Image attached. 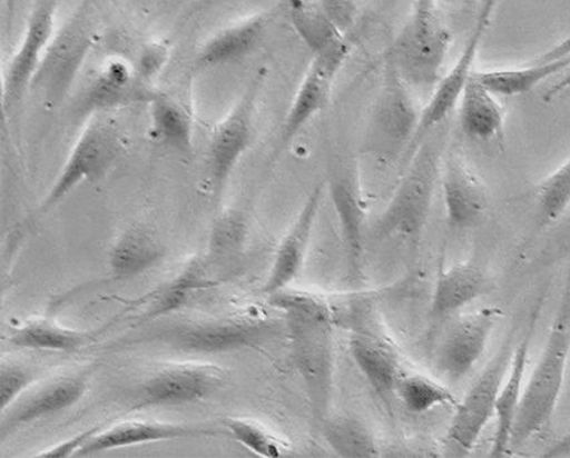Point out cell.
Masks as SVG:
<instances>
[{"instance_id":"obj_1","label":"cell","mask_w":570,"mask_h":458,"mask_svg":"<svg viewBox=\"0 0 570 458\" xmlns=\"http://www.w3.org/2000/svg\"><path fill=\"white\" fill-rule=\"evenodd\" d=\"M570 356V273L539 361L523 386L510 449L541 434L556 414Z\"/></svg>"},{"instance_id":"obj_2","label":"cell","mask_w":570,"mask_h":458,"mask_svg":"<svg viewBox=\"0 0 570 458\" xmlns=\"http://www.w3.org/2000/svg\"><path fill=\"white\" fill-rule=\"evenodd\" d=\"M439 128L425 136L414 149L401 185L380 215L376 225L379 237L411 241L422 238L442 176L443 136L438 132Z\"/></svg>"},{"instance_id":"obj_3","label":"cell","mask_w":570,"mask_h":458,"mask_svg":"<svg viewBox=\"0 0 570 458\" xmlns=\"http://www.w3.org/2000/svg\"><path fill=\"white\" fill-rule=\"evenodd\" d=\"M451 32L436 10H414L393 42L390 67L412 89L435 90L444 77Z\"/></svg>"},{"instance_id":"obj_4","label":"cell","mask_w":570,"mask_h":458,"mask_svg":"<svg viewBox=\"0 0 570 458\" xmlns=\"http://www.w3.org/2000/svg\"><path fill=\"white\" fill-rule=\"evenodd\" d=\"M94 117L78 136L60 175L39 206L38 216L60 205L82 182L105 178L119 160L124 147L119 126L114 120L105 119L104 114Z\"/></svg>"},{"instance_id":"obj_5","label":"cell","mask_w":570,"mask_h":458,"mask_svg":"<svg viewBox=\"0 0 570 458\" xmlns=\"http://www.w3.org/2000/svg\"><path fill=\"white\" fill-rule=\"evenodd\" d=\"M89 3L90 0H85L56 31L32 81L31 90L38 91L48 103L57 104L68 93L94 48L95 24Z\"/></svg>"},{"instance_id":"obj_6","label":"cell","mask_w":570,"mask_h":458,"mask_svg":"<svg viewBox=\"0 0 570 458\" xmlns=\"http://www.w3.org/2000/svg\"><path fill=\"white\" fill-rule=\"evenodd\" d=\"M513 357L511 339L488 364L487 369L471 385L468 395L458 402L448 431V444L454 456H468L480 440L484 428L495 415V402Z\"/></svg>"},{"instance_id":"obj_7","label":"cell","mask_w":570,"mask_h":458,"mask_svg":"<svg viewBox=\"0 0 570 458\" xmlns=\"http://www.w3.org/2000/svg\"><path fill=\"white\" fill-rule=\"evenodd\" d=\"M297 368L318 415L330 407L333 375V322L323 317L286 316Z\"/></svg>"},{"instance_id":"obj_8","label":"cell","mask_w":570,"mask_h":458,"mask_svg":"<svg viewBox=\"0 0 570 458\" xmlns=\"http://www.w3.org/2000/svg\"><path fill=\"white\" fill-rule=\"evenodd\" d=\"M422 110H419L412 88L405 83L396 71L386 68L382 90L373 109L370 136L373 146L383 153L401 152L412 146Z\"/></svg>"},{"instance_id":"obj_9","label":"cell","mask_w":570,"mask_h":458,"mask_svg":"<svg viewBox=\"0 0 570 458\" xmlns=\"http://www.w3.org/2000/svg\"><path fill=\"white\" fill-rule=\"evenodd\" d=\"M223 370L209 364H170L156 370L137 391L132 410L179 407L212 396L223 382Z\"/></svg>"},{"instance_id":"obj_10","label":"cell","mask_w":570,"mask_h":458,"mask_svg":"<svg viewBox=\"0 0 570 458\" xmlns=\"http://www.w3.org/2000/svg\"><path fill=\"white\" fill-rule=\"evenodd\" d=\"M56 34V0H39L31 11L14 56H12L3 78L2 104L9 114L31 90L32 81Z\"/></svg>"},{"instance_id":"obj_11","label":"cell","mask_w":570,"mask_h":458,"mask_svg":"<svg viewBox=\"0 0 570 458\" xmlns=\"http://www.w3.org/2000/svg\"><path fill=\"white\" fill-rule=\"evenodd\" d=\"M257 91L258 81H255L230 113L216 123L209 137L208 167L215 195L223 192L242 156L252 146Z\"/></svg>"},{"instance_id":"obj_12","label":"cell","mask_w":570,"mask_h":458,"mask_svg":"<svg viewBox=\"0 0 570 458\" xmlns=\"http://www.w3.org/2000/svg\"><path fill=\"white\" fill-rule=\"evenodd\" d=\"M348 54L350 46L344 43L337 49L313 56L309 68L299 83L284 122H282L279 136L282 147L296 139L301 130L309 126L314 117L326 108L334 81H336Z\"/></svg>"},{"instance_id":"obj_13","label":"cell","mask_w":570,"mask_h":458,"mask_svg":"<svg viewBox=\"0 0 570 458\" xmlns=\"http://www.w3.org/2000/svg\"><path fill=\"white\" fill-rule=\"evenodd\" d=\"M498 316V310L484 309L452 325L436 350L439 375L451 384L463 381L487 351Z\"/></svg>"},{"instance_id":"obj_14","label":"cell","mask_w":570,"mask_h":458,"mask_svg":"<svg viewBox=\"0 0 570 458\" xmlns=\"http://www.w3.org/2000/svg\"><path fill=\"white\" fill-rule=\"evenodd\" d=\"M89 388V372H71L31 385L3 411L2 438L12 430L60 414L76 405Z\"/></svg>"},{"instance_id":"obj_15","label":"cell","mask_w":570,"mask_h":458,"mask_svg":"<svg viewBox=\"0 0 570 458\" xmlns=\"http://www.w3.org/2000/svg\"><path fill=\"white\" fill-rule=\"evenodd\" d=\"M267 331L268 327L257 320L225 319L178 327L164 333L163 339L180 350L220 355L254 348Z\"/></svg>"},{"instance_id":"obj_16","label":"cell","mask_w":570,"mask_h":458,"mask_svg":"<svg viewBox=\"0 0 570 458\" xmlns=\"http://www.w3.org/2000/svg\"><path fill=\"white\" fill-rule=\"evenodd\" d=\"M156 94L140 80L132 64L122 58H110L85 89L81 110L88 116L105 114L130 104L149 103Z\"/></svg>"},{"instance_id":"obj_17","label":"cell","mask_w":570,"mask_h":458,"mask_svg":"<svg viewBox=\"0 0 570 458\" xmlns=\"http://www.w3.org/2000/svg\"><path fill=\"white\" fill-rule=\"evenodd\" d=\"M324 196L325 185L314 187L289 231L281 240L277 252L274 255L271 273L265 286L262 287V292L266 296L287 289V286L303 270Z\"/></svg>"},{"instance_id":"obj_18","label":"cell","mask_w":570,"mask_h":458,"mask_svg":"<svg viewBox=\"0 0 570 458\" xmlns=\"http://www.w3.org/2000/svg\"><path fill=\"white\" fill-rule=\"evenodd\" d=\"M330 195L337 215L350 270L362 268L365 243V202L356 175L350 168L334 170L330 179Z\"/></svg>"},{"instance_id":"obj_19","label":"cell","mask_w":570,"mask_h":458,"mask_svg":"<svg viewBox=\"0 0 570 458\" xmlns=\"http://www.w3.org/2000/svg\"><path fill=\"white\" fill-rule=\"evenodd\" d=\"M441 182L449 226L468 229L478 225L487 212L488 196L461 157L449 156L442 167Z\"/></svg>"},{"instance_id":"obj_20","label":"cell","mask_w":570,"mask_h":458,"mask_svg":"<svg viewBox=\"0 0 570 458\" xmlns=\"http://www.w3.org/2000/svg\"><path fill=\"white\" fill-rule=\"evenodd\" d=\"M570 67V37L546 57L513 69L474 70L473 76L497 97H519L530 93L549 78Z\"/></svg>"},{"instance_id":"obj_21","label":"cell","mask_w":570,"mask_h":458,"mask_svg":"<svg viewBox=\"0 0 570 458\" xmlns=\"http://www.w3.org/2000/svg\"><path fill=\"white\" fill-rule=\"evenodd\" d=\"M214 431L189 427V425L157 421H122L98 431L83 447L77 457L101 454L111 449L134 447V445L180 440V438H198L214 436Z\"/></svg>"},{"instance_id":"obj_22","label":"cell","mask_w":570,"mask_h":458,"mask_svg":"<svg viewBox=\"0 0 570 458\" xmlns=\"http://www.w3.org/2000/svg\"><path fill=\"white\" fill-rule=\"evenodd\" d=\"M533 325L534 319L529 333L513 351L508 375L504 377L500 395L497 398L494 415L497 427L490 454L493 458L504 457L510 450L511 434H513L514 421L517 414H519L523 392V382H525Z\"/></svg>"},{"instance_id":"obj_23","label":"cell","mask_w":570,"mask_h":458,"mask_svg":"<svg viewBox=\"0 0 570 458\" xmlns=\"http://www.w3.org/2000/svg\"><path fill=\"white\" fill-rule=\"evenodd\" d=\"M348 345L353 362L376 395L386 398L396 392L403 372L391 346L365 331L353 332Z\"/></svg>"},{"instance_id":"obj_24","label":"cell","mask_w":570,"mask_h":458,"mask_svg":"<svg viewBox=\"0 0 570 458\" xmlns=\"http://www.w3.org/2000/svg\"><path fill=\"white\" fill-rule=\"evenodd\" d=\"M267 19L258 14L219 30L202 46L196 67L213 69L244 60L265 37Z\"/></svg>"},{"instance_id":"obj_25","label":"cell","mask_w":570,"mask_h":458,"mask_svg":"<svg viewBox=\"0 0 570 458\" xmlns=\"http://www.w3.org/2000/svg\"><path fill=\"white\" fill-rule=\"evenodd\" d=\"M489 290V281L473 265H455L439 272L431 298V313L438 320L448 319Z\"/></svg>"},{"instance_id":"obj_26","label":"cell","mask_w":570,"mask_h":458,"mask_svg":"<svg viewBox=\"0 0 570 458\" xmlns=\"http://www.w3.org/2000/svg\"><path fill=\"white\" fill-rule=\"evenodd\" d=\"M458 107L462 132L469 139L491 141L502 137L504 113L501 103L473 74L464 84Z\"/></svg>"},{"instance_id":"obj_27","label":"cell","mask_w":570,"mask_h":458,"mask_svg":"<svg viewBox=\"0 0 570 458\" xmlns=\"http://www.w3.org/2000/svg\"><path fill=\"white\" fill-rule=\"evenodd\" d=\"M163 257L164 247L155 233L149 228L132 226L111 247L109 266L116 279H129L150 270Z\"/></svg>"},{"instance_id":"obj_28","label":"cell","mask_w":570,"mask_h":458,"mask_svg":"<svg viewBox=\"0 0 570 458\" xmlns=\"http://www.w3.org/2000/svg\"><path fill=\"white\" fill-rule=\"evenodd\" d=\"M148 104L154 139L176 152L191 155L195 137L191 114L179 102L159 91Z\"/></svg>"},{"instance_id":"obj_29","label":"cell","mask_w":570,"mask_h":458,"mask_svg":"<svg viewBox=\"0 0 570 458\" xmlns=\"http://www.w3.org/2000/svg\"><path fill=\"white\" fill-rule=\"evenodd\" d=\"M289 17L294 30L313 56L323 54L346 43L345 34L325 14L318 2L291 0Z\"/></svg>"},{"instance_id":"obj_30","label":"cell","mask_w":570,"mask_h":458,"mask_svg":"<svg viewBox=\"0 0 570 458\" xmlns=\"http://www.w3.org/2000/svg\"><path fill=\"white\" fill-rule=\"evenodd\" d=\"M218 277L205 259H193L185 270L159 292L148 317H160L181 309L196 293L213 289L218 285Z\"/></svg>"},{"instance_id":"obj_31","label":"cell","mask_w":570,"mask_h":458,"mask_svg":"<svg viewBox=\"0 0 570 458\" xmlns=\"http://www.w3.org/2000/svg\"><path fill=\"white\" fill-rule=\"evenodd\" d=\"M87 333L68 329L52 320L37 318L12 331L10 344L19 349L75 352L87 345Z\"/></svg>"},{"instance_id":"obj_32","label":"cell","mask_w":570,"mask_h":458,"mask_svg":"<svg viewBox=\"0 0 570 458\" xmlns=\"http://www.w3.org/2000/svg\"><path fill=\"white\" fill-rule=\"evenodd\" d=\"M324 437L327 445L338 457L376 458L379 447L372 431L364 422L351 416L326 418Z\"/></svg>"},{"instance_id":"obj_33","label":"cell","mask_w":570,"mask_h":458,"mask_svg":"<svg viewBox=\"0 0 570 458\" xmlns=\"http://www.w3.org/2000/svg\"><path fill=\"white\" fill-rule=\"evenodd\" d=\"M248 226L245 215L228 211L215 220L209 235L206 260L216 270L237 260L245 250Z\"/></svg>"},{"instance_id":"obj_34","label":"cell","mask_w":570,"mask_h":458,"mask_svg":"<svg viewBox=\"0 0 570 458\" xmlns=\"http://www.w3.org/2000/svg\"><path fill=\"white\" fill-rule=\"evenodd\" d=\"M396 395L412 415H424L441 407H456L458 401L449 388L421 375L403 376Z\"/></svg>"},{"instance_id":"obj_35","label":"cell","mask_w":570,"mask_h":458,"mask_svg":"<svg viewBox=\"0 0 570 458\" xmlns=\"http://www.w3.org/2000/svg\"><path fill=\"white\" fill-rule=\"evenodd\" d=\"M570 206V157L535 191L537 227L547 228L562 218Z\"/></svg>"},{"instance_id":"obj_36","label":"cell","mask_w":570,"mask_h":458,"mask_svg":"<svg viewBox=\"0 0 570 458\" xmlns=\"http://www.w3.org/2000/svg\"><path fill=\"white\" fill-rule=\"evenodd\" d=\"M225 427L232 436L253 454L264 458H281L287 454L284 441L261 424L242 418H228Z\"/></svg>"},{"instance_id":"obj_37","label":"cell","mask_w":570,"mask_h":458,"mask_svg":"<svg viewBox=\"0 0 570 458\" xmlns=\"http://www.w3.org/2000/svg\"><path fill=\"white\" fill-rule=\"evenodd\" d=\"M35 382V372L28 366L3 359L0 369V408L2 411L14 404Z\"/></svg>"},{"instance_id":"obj_38","label":"cell","mask_w":570,"mask_h":458,"mask_svg":"<svg viewBox=\"0 0 570 458\" xmlns=\"http://www.w3.org/2000/svg\"><path fill=\"white\" fill-rule=\"evenodd\" d=\"M168 48L163 42H153L144 46L139 61L135 64L136 73L142 82L148 83L160 73L168 60Z\"/></svg>"},{"instance_id":"obj_39","label":"cell","mask_w":570,"mask_h":458,"mask_svg":"<svg viewBox=\"0 0 570 458\" xmlns=\"http://www.w3.org/2000/svg\"><path fill=\"white\" fill-rule=\"evenodd\" d=\"M318 3L343 34L355 23L358 0H318Z\"/></svg>"},{"instance_id":"obj_40","label":"cell","mask_w":570,"mask_h":458,"mask_svg":"<svg viewBox=\"0 0 570 458\" xmlns=\"http://www.w3.org/2000/svg\"><path fill=\"white\" fill-rule=\"evenodd\" d=\"M101 430V425L98 427L90 428L81 431L80 435L69 438L68 441L56 445V447L46 449L42 454L37 455L38 458H65L76 456L77 451L80 450L85 444H87L91 437Z\"/></svg>"},{"instance_id":"obj_41","label":"cell","mask_w":570,"mask_h":458,"mask_svg":"<svg viewBox=\"0 0 570 458\" xmlns=\"http://www.w3.org/2000/svg\"><path fill=\"white\" fill-rule=\"evenodd\" d=\"M546 458H566L570 457V430L559 438L543 454Z\"/></svg>"},{"instance_id":"obj_42","label":"cell","mask_w":570,"mask_h":458,"mask_svg":"<svg viewBox=\"0 0 570 458\" xmlns=\"http://www.w3.org/2000/svg\"><path fill=\"white\" fill-rule=\"evenodd\" d=\"M563 93H570V67L567 69L566 74L562 76L561 80L547 91V94L543 96V100L550 101L553 100L554 97Z\"/></svg>"},{"instance_id":"obj_43","label":"cell","mask_w":570,"mask_h":458,"mask_svg":"<svg viewBox=\"0 0 570 458\" xmlns=\"http://www.w3.org/2000/svg\"><path fill=\"white\" fill-rule=\"evenodd\" d=\"M17 9V0H4V19H6V28L10 31L12 28V22H14Z\"/></svg>"},{"instance_id":"obj_44","label":"cell","mask_w":570,"mask_h":458,"mask_svg":"<svg viewBox=\"0 0 570 458\" xmlns=\"http://www.w3.org/2000/svg\"><path fill=\"white\" fill-rule=\"evenodd\" d=\"M438 0H415L414 10L419 11H430L436 10Z\"/></svg>"},{"instance_id":"obj_45","label":"cell","mask_w":570,"mask_h":458,"mask_svg":"<svg viewBox=\"0 0 570 458\" xmlns=\"http://www.w3.org/2000/svg\"><path fill=\"white\" fill-rule=\"evenodd\" d=\"M483 2L490 6H494V8H497V4L498 2H500V0H483Z\"/></svg>"},{"instance_id":"obj_46","label":"cell","mask_w":570,"mask_h":458,"mask_svg":"<svg viewBox=\"0 0 570 458\" xmlns=\"http://www.w3.org/2000/svg\"><path fill=\"white\" fill-rule=\"evenodd\" d=\"M464 2H466L468 4H473L476 2V0H464Z\"/></svg>"},{"instance_id":"obj_47","label":"cell","mask_w":570,"mask_h":458,"mask_svg":"<svg viewBox=\"0 0 570 458\" xmlns=\"http://www.w3.org/2000/svg\"><path fill=\"white\" fill-rule=\"evenodd\" d=\"M566 252H567V253H570V241H569V243H568V246H567V248H566Z\"/></svg>"}]
</instances>
